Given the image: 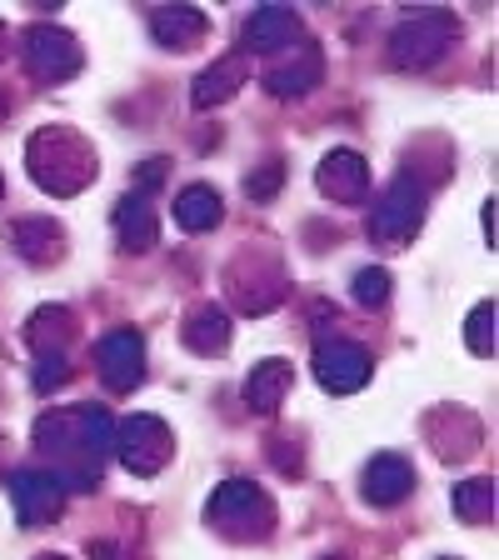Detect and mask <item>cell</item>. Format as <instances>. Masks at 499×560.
Segmentation results:
<instances>
[{"mask_svg":"<svg viewBox=\"0 0 499 560\" xmlns=\"http://www.w3.org/2000/svg\"><path fill=\"white\" fill-rule=\"evenodd\" d=\"M180 336H186V346L195 350V355H215V350L230 346V315H225L221 305H195V311L186 315Z\"/></svg>","mask_w":499,"mask_h":560,"instance_id":"cell-21","label":"cell"},{"mask_svg":"<svg viewBox=\"0 0 499 560\" xmlns=\"http://www.w3.org/2000/svg\"><path fill=\"white\" fill-rule=\"evenodd\" d=\"M465 346L475 355H495V301H479L465 320Z\"/></svg>","mask_w":499,"mask_h":560,"instance_id":"cell-24","label":"cell"},{"mask_svg":"<svg viewBox=\"0 0 499 560\" xmlns=\"http://www.w3.org/2000/svg\"><path fill=\"white\" fill-rule=\"evenodd\" d=\"M460 40V21L440 5H419V11L400 15V25L390 31V66L395 70H430Z\"/></svg>","mask_w":499,"mask_h":560,"instance_id":"cell-3","label":"cell"},{"mask_svg":"<svg viewBox=\"0 0 499 560\" xmlns=\"http://www.w3.org/2000/svg\"><path fill=\"white\" fill-rule=\"evenodd\" d=\"M5 490H11V505L25 530L56 521V515L66 511V486L56 480V470H15V476L5 480Z\"/></svg>","mask_w":499,"mask_h":560,"instance_id":"cell-10","label":"cell"},{"mask_svg":"<svg viewBox=\"0 0 499 560\" xmlns=\"http://www.w3.org/2000/svg\"><path fill=\"white\" fill-rule=\"evenodd\" d=\"M314 186L340 206H365L370 196V161L360 151H325L314 165Z\"/></svg>","mask_w":499,"mask_h":560,"instance_id":"cell-11","label":"cell"},{"mask_svg":"<svg viewBox=\"0 0 499 560\" xmlns=\"http://www.w3.org/2000/svg\"><path fill=\"white\" fill-rule=\"evenodd\" d=\"M205 31H210V21H205V11H195V5H161V11H151V35L165 50L200 46Z\"/></svg>","mask_w":499,"mask_h":560,"instance_id":"cell-18","label":"cell"},{"mask_svg":"<svg viewBox=\"0 0 499 560\" xmlns=\"http://www.w3.org/2000/svg\"><path fill=\"white\" fill-rule=\"evenodd\" d=\"M225 221V200L215 186H205V180H195V186H186L180 196H175V225L190 235L200 231H215V225Z\"/></svg>","mask_w":499,"mask_h":560,"instance_id":"cell-20","label":"cell"},{"mask_svg":"<svg viewBox=\"0 0 499 560\" xmlns=\"http://www.w3.org/2000/svg\"><path fill=\"white\" fill-rule=\"evenodd\" d=\"M25 171L46 196H81L95 180L100 161H95L91 140L75 136L70 126H40L25 140Z\"/></svg>","mask_w":499,"mask_h":560,"instance_id":"cell-2","label":"cell"},{"mask_svg":"<svg viewBox=\"0 0 499 560\" xmlns=\"http://www.w3.org/2000/svg\"><path fill=\"white\" fill-rule=\"evenodd\" d=\"M320 75H325L320 46H314V40H295L290 56L265 70V91L280 95V101H295V95H310L314 85H320Z\"/></svg>","mask_w":499,"mask_h":560,"instance_id":"cell-12","label":"cell"},{"mask_svg":"<svg viewBox=\"0 0 499 560\" xmlns=\"http://www.w3.org/2000/svg\"><path fill=\"white\" fill-rule=\"evenodd\" d=\"M31 346H35V355L40 350H66V340L75 336V320H70V311L66 305H40V311L31 315Z\"/></svg>","mask_w":499,"mask_h":560,"instance_id":"cell-22","label":"cell"},{"mask_svg":"<svg viewBox=\"0 0 499 560\" xmlns=\"http://www.w3.org/2000/svg\"><path fill=\"white\" fill-rule=\"evenodd\" d=\"M35 560H70V556H35Z\"/></svg>","mask_w":499,"mask_h":560,"instance_id":"cell-32","label":"cell"},{"mask_svg":"<svg viewBox=\"0 0 499 560\" xmlns=\"http://www.w3.org/2000/svg\"><path fill=\"white\" fill-rule=\"evenodd\" d=\"M0 200H5V180H0Z\"/></svg>","mask_w":499,"mask_h":560,"instance_id":"cell-33","label":"cell"},{"mask_svg":"<svg viewBox=\"0 0 499 560\" xmlns=\"http://www.w3.org/2000/svg\"><path fill=\"white\" fill-rule=\"evenodd\" d=\"M5 116H11V95L0 91V120H5Z\"/></svg>","mask_w":499,"mask_h":560,"instance_id":"cell-30","label":"cell"},{"mask_svg":"<svg viewBox=\"0 0 499 560\" xmlns=\"http://www.w3.org/2000/svg\"><path fill=\"white\" fill-rule=\"evenodd\" d=\"M91 556H95V560H120V550H116V546H105V540H100V546H91Z\"/></svg>","mask_w":499,"mask_h":560,"instance_id":"cell-29","label":"cell"},{"mask_svg":"<svg viewBox=\"0 0 499 560\" xmlns=\"http://www.w3.org/2000/svg\"><path fill=\"white\" fill-rule=\"evenodd\" d=\"M205 521L221 530L225 540H265L275 530V501L256 480H221L205 505Z\"/></svg>","mask_w":499,"mask_h":560,"instance_id":"cell-4","label":"cell"},{"mask_svg":"<svg viewBox=\"0 0 499 560\" xmlns=\"http://www.w3.org/2000/svg\"><path fill=\"white\" fill-rule=\"evenodd\" d=\"M325 560H345V556H325Z\"/></svg>","mask_w":499,"mask_h":560,"instance_id":"cell-34","label":"cell"},{"mask_svg":"<svg viewBox=\"0 0 499 560\" xmlns=\"http://www.w3.org/2000/svg\"><path fill=\"white\" fill-rule=\"evenodd\" d=\"M0 56H5V25H0Z\"/></svg>","mask_w":499,"mask_h":560,"instance_id":"cell-31","label":"cell"},{"mask_svg":"<svg viewBox=\"0 0 499 560\" xmlns=\"http://www.w3.org/2000/svg\"><path fill=\"white\" fill-rule=\"evenodd\" d=\"M5 241H11V250L21 260H31V266H50V260L66 256V231H60L50 215H21V221H11Z\"/></svg>","mask_w":499,"mask_h":560,"instance_id":"cell-14","label":"cell"},{"mask_svg":"<svg viewBox=\"0 0 499 560\" xmlns=\"http://www.w3.org/2000/svg\"><path fill=\"white\" fill-rule=\"evenodd\" d=\"M280 180H285V165H280V161H260V171L245 175V196L265 206V200H275Z\"/></svg>","mask_w":499,"mask_h":560,"instance_id":"cell-27","label":"cell"},{"mask_svg":"<svg viewBox=\"0 0 499 560\" xmlns=\"http://www.w3.org/2000/svg\"><path fill=\"white\" fill-rule=\"evenodd\" d=\"M95 371H100V381L116 390V396H126V390H135L140 381H145V336L140 330H110V336L95 340Z\"/></svg>","mask_w":499,"mask_h":560,"instance_id":"cell-8","label":"cell"},{"mask_svg":"<svg viewBox=\"0 0 499 560\" xmlns=\"http://www.w3.org/2000/svg\"><path fill=\"white\" fill-rule=\"evenodd\" d=\"M290 385H295V371L290 361H260L250 365V375H245V406L256 410V416H275L280 406H285V396H290Z\"/></svg>","mask_w":499,"mask_h":560,"instance_id":"cell-17","label":"cell"},{"mask_svg":"<svg viewBox=\"0 0 499 560\" xmlns=\"http://www.w3.org/2000/svg\"><path fill=\"white\" fill-rule=\"evenodd\" d=\"M81 40L70 31H60V25H31L25 31V66H31L35 81L46 85H60L70 81L75 70H81Z\"/></svg>","mask_w":499,"mask_h":560,"instance_id":"cell-7","label":"cell"},{"mask_svg":"<svg viewBox=\"0 0 499 560\" xmlns=\"http://www.w3.org/2000/svg\"><path fill=\"white\" fill-rule=\"evenodd\" d=\"M110 451H116V460L130 470V476H161L170 451H175V435L161 416H130L116 425Z\"/></svg>","mask_w":499,"mask_h":560,"instance_id":"cell-6","label":"cell"},{"mask_svg":"<svg viewBox=\"0 0 499 560\" xmlns=\"http://www.w3.org/2000/svg\"><path fill=\"white\" fill-rule=\"evenodd\" d=\"M479 221H485V241L495 245V196L485 200V210H479Z\"/></svg>","mask_w":499,"mask_h":560,"instance_id":"cell-28","label":"cell"},{"mask_svg":"<svg viewBox=\"0 0 499 560\" xmlns=\"http://www.w3.org/2000/svg\"><path fill=\"white\" fill-rule=\"evenodd\" d=\"M450 560H454V556H450Z\"/></svg>","mask_w":499,"mask_h":560,"instance_id":"cell-35","label":"cell"},{"mask_svg":"<svg viewBox=\"0 0 499 560\" xmlns=\"http://www.w3.org/2000/svg\"><path fill=\"white\" fill-rule=\"evenodd\" d=\"M425 210H430V190H425V180L400 175L395 186L375 200V210H370V241H380V245L415 241L419 225H425Z\"/></svg>","mask_w":499,"mask_h":560,"instance_id":"cell-5","label":"cell"},{"mask_svg":"<svg viewBox=\"0 0 499 560\" xmlns=\"http://www.w3.org/2000/svg\"><path fill=\"white\" fill-rule=\"evenodd\" d=\"M454 515H460V521H470V525L495 521V480H489V476L460 480V486H454Z\"/></svg>","mask_w":499,"mask_h":560,"instance_id":"cell-23","label":"cell"},{"mask_svg":"<svg viewBox=\"0 0 499 560\" xmlns=\"http://www.w3.org/2000/svg\"><path fill=\"white\" fill-rule=\"evenodd\" d=\"M295 40H305V25L290 5H260V11H250V21H245V31H240V46L260 50V56L290 50Z\"/></svg>","mask_w":499,"mask_h":560,"instance_id":"cell-13","label":"cell"},{"mask_svg":"<svg viewBox=\"0 0 499 560\" xmlns=\"http://www.w3.org/2000/svg\"><path fill=\"white\" fill-rule=\"evenodd\" d=\"M250 81V70H245L240 56H221L215 66H205L195 75V85H190V101L200 105V110H215V105H225L230 95H240V85Z\"/></svg>","mask_w":499,"mask_h":560,"instance_id":"cell-19","label":"cell"},{"mask_svg":"<svg viewBox=\"0 0 499 560\" xmlns=\"http://www.w3.org/2000/svg\"><path fill=\"white\" fill-rule=\"evenodd\" d=\"M35 390H40V396H50V390H60V385L70 381V361H66V350H40V355H35Z\"/></svg>","mask_w":499,"mask_h":560,"instance_id":"cell-26","label":"cell"},{"mask_svg":"<svg viewBox=\"0 0 499 560\" xmlns=\"http://www.w3.org/2000/svg\"><path fill=\"white\" fill-rule=\"evenodd\" d=\"M370 350L355 346V340H320L314 346V381L325 385L330 396H355L370 381Z\"/></svg>","mask_w":499,"mask_h":560,"instance_id":"cell-9","label":"cell"},{"mask_svg":"<svg viewBox=\"0 0 499 560\" xmlns=\"http://www.w3.org/2000/svg\"><path fill=\"white\" fill-rule=\"evenodd\" d=\"M116 441V420L100 406H60L35 420V445L50 460L56 480L66 490H95L100 466Z\"/></svg>","mask_w":499,"mask_h":560,"instance_id":"cell-1","label":"cell"},{"mask_svg":"<svg viewBox=\"0 0 499 560\" xmlns=\"http://www.w3.org/2000/svg\"><path fill=\"white\" fill-rule=\"evenodd\" d=\"M355 301L360 305H370V311H380L384 301H390V270L384 266H365V270H355Z\"/></svg>","mask_w":499,"mask_h":560,"instance_id":"cell-25","label":"cell"},{"mask_svg":"<svg viewBox=\"0 0 499 560\" xmlns=\"http://www.w3.org/2000/svg\"><path fill=\"white\" fill-rule=\"evenodd\" d=\"M116 235H120V245L126 250H151L155 241H161V215H155V206H151V196L145 190H126L120 196V206H116Z\"/></svg>","mask_w":499,"mask_h":560,"instance_id":"cell-16","label":"cell"},{"mask_svg":"<svg viewBox=\"0 0 499 560\" xmlns=\"http://www.w3.org/2000/svg\"><path fill=\"white\" fill-rule=\"evenodd\" d=\"M415 490V466L405 455H375L365 466V480H360V495L370 505H400Z\"/></svg>","mask_w":499,"mask_h":560,"instance_id":"cell-15","label":"cell"}]
</instances>
